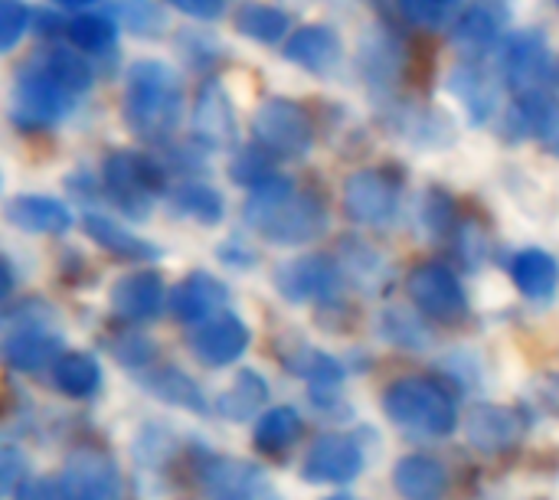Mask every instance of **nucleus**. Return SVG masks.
Here are the masks:
<instances>
[{
    "mask_svg": "<svg viewBox=\"0 0 559 500\" xmlns=\"http://www.w3.org/2000/svg\"><path fill=\"white\" fill-rule=\"evenodd\" d=\"M13 500H62V491H59V485L49 481V478H26V481L16 488Z\"/></svg>",
    "mask_w": 559,
    "mask_h": 500,
    "instance_id": "8fccbe9b",
    "label": "nucleus"
},
{
    "mask_svg": "<svg viewBox=\"0 0 559 500\" xmlns=\"http://www.w3.org/2000/svg\"><path fill=\"white\" fill-rule=\"evenodd\" d=\"M111 308L128 321H151L164 308V278L157 272H131L115 282Z\"/></svg>",
    "mask_w": 559,
    "mask_h": 500,
    "instance_id": "393cba45",
    "label": "nucleus"
},
{
    "mask_svg": "<svg viewBox=\"0 0 559 500\" xmlns=\"http://www.w3.org/2000/svg\"><path fill=\"white\" fill-rule=\"evenodd\" d=\"M508 275H511L514 288L534 305L554 301L559 288V262L547 249H521V252H514L511 262H508Z\"/></svg>",
    "mask_w": 559,
    "mask_h": 500,
    "instance_id": "5701e85b",
    "label": "nucleus"
},
{
    "mask_svg": "<svg viewBox=\"0 0 559 500\" xmlns=\"http://www.w3.org/2000/svg\"><path fill=\"white\" fill-rule=\"evenodd\" d=\"M52 386L69 400H88L102 386V367L92 354H59L52 364Z\"/></svg>",
    "mask_w": 559,
    "mask_h": 500,
    "instance_id": "f704fd0d",
    "label": "nucleus"
},
{
    "mask_svg": "<svg viewBox=\"0 0 559 500\" xmlns=\"http://www.w3.org/2000/svg\"><path fill=\"white\" fill-rule=\"evenodd\" d=\"M337 265L344 272V282H357V285H370L377 278H383V255L367 246L364 239H344L341 242V255Z\"/></svg>",
    "mask_w": 559,
    "mask_h": 500,
    "instance_id": "58836bf2",
    "label": "nucleus"
},
{
    "mask_svg": "<svg viewBox=\"0 0 559 500\" xmlns=\"http://www.w3.org/2000/svg\"><path fill=\"white\" fill-rule=\"evenodd\" d=\"M102 180L124 213L144 216L147 203L164 190V164L138 151H115L102 167Z\"/></svg>",
    "mask_w": 559,
    "mask_h": 500,
    "instance_id": "0eeeda50",
    "label": "nucleus"
},
{
    "mask_svg": "<svg viewBox=\"0 0 559 500\" xmlns=\"http://www.w3.org/2000/svg\"><path fill=\"white\" fill-rule=\"evenodd\" d=\"M26 459L13 445H0V495L16 491L26 478Z\"/></svg>",
    "mask_w": 559,
    "mask_h": 500,
    "instance_id": "de8ad7c7",
    "label": "nucleus"
},
{
    "mask_svg": "<svg viewBox=\"0 0 559 500\" xmlns=\"http://www.w3.org/2000/svg\"><path fill=\"white\" fill-rule=\"evenodd\" d=\"M383 416L426 442H442L459 429V403L445 383L432 377H400L383 390Z\"/></svg>",
    "mask_w": 559,
    "mask_h": 500,
    "instance_id": "f03ea898",
    "label": "nucleus"
},
{
    "mask_svg": "<svg viewBox=\"0 0 559 500\" xmlns=\"http://www.w3.org/2000/svg\"><path fill=\"white\" fill-rule=\"evenodd\" d=\"M33 10L23 0H0V52H10L33 26Z\"/></svg>",
    "mask_w": 559,
    "mask_h": 500,
    "instance_id": "c03bdc74",
    "label": "nucleus"
},
{
    "mask_svg": "<svg viewBox=\"0 0 559 500\" xmlns=\"http://www.w3.org/2000/svg\"><path fill=\"white\" fill-rule=\"evenodd\" d=\"M282 56L311 75H331L344 62V39L328 23H305L288 33V39L282 43Z\"/></svg>",
    "mask_w": 559,
    "mask_h": 500,
    "instance_id": "dca6fc26",
    "label": "nucleus"
},
{
    "mask_svg": "<svg viewBox=\"0 0 559 500\" xmlns=\"http://www.w3.org/2000/svg\"><path fill=\"white\" fill-rule=\"evenodd\" d=\"M400 69H403L400 46L386 33H373V36L364 39V46H360V75H364V82L370 88L390 92L400 82Z\"/></svg>",
    "mask_w": 559,
    "mask_h": 500,
    "instance_id": "2f4dec72",
    "label": "nucleus"
},
{
    "mask_svg": "<svg viewBox=\"0 0 559 500\" xmlns=\"http://www.w3.org/2000/svg\"><path fill=\"white\" fill-rule=\"evenodd\" d=\"M449 92L462 102L472 124H488L501 108V75L488 66V59H462L449 72Z\"/></svg>",
    "mask_w": 559,
    "mask_h": 500,
    "instance_id": "4468645a",
    "label": "nucleus"
},
{
    "mask_svg": "<svg viewBox=\"0 0 559 500\" xmlns=\"http://www.w3.org/2000/svg\"><path fill=\"white\" fill-rule=\"evenodd\" d=\"M321 500H360V498H354V495H328V498H321Z\"/></svg>",
    "mask_w": 559,
    "mask_h": 500,
    "instance_id": "5fc2aeb1",
    "label": "nucleus"
},
{
    "mask_svg": "<svg viewBox=\"0 0 559 500\" xmlns=\"http://www.w3.org/2000/svg\"><path fill=\"white\" fill-rule=\"evenodd\" d=\"M455 252H459V259L468 265V269H478L485 259H488V236H485V229L478 226V223H462L459 219V226H455Z\"/></svg>",
    "mask_w": 559,
    "mask_h": 500,
    "instance_id": "a18cd8bd",
    "label": "nucleus"
},
{
    "mask_svg": "<svg viewBox=\"0 0 559 500\" xmlns=\"http://www.w3.org/2000/svg\"><path fill=\"white\" fill-rule=\"evenodd\" d=\"M62 500H118L121 498V475L111 455L102 449H79L66 459L59 475Z\"/></svg>",
    "mask_w": 559,
    "mask_h": 500,
    "instance_id": "ddd939ff",
    "label": "nucleus"
},
{
    "mask_svg": "<svg viewBox=\"0 0 559 500\" xmlns=\"http://www.w3.org/2000/svg\"><path fill=\"white\" fill-rule=\"evenodd\" d=\"M275 174V157H269L262 147H242V151H236V157H233V164H229V177L236 180V183H242V187H259V183H265L269 177Z\"/></svg>",
    "mask_w": 559,
    "mask_h": 500,
    "instance_id": "37998d69",
    "label": "nucleus"
},
{
    "mask_svg": "<svg viewBox=\"0 0 559 500\" xmlns=\"http://www.w3.org/2000/svg\"><path fill=\"white\" fill-rule=\"evenodd\" d=\"M164 3H170L174 10H180L193 20H206V23H213L226 13V0H164Z\"/></svg>",
    "mask_w": 559,
    "mask_h": 500,
    "instance_id": "09e8293b",
    "label": "nucleus"
},
{
    "mask_svg": "<svg viewBox=\"0 0 559 500\" xmlns=\"http://www.w3.org/2000/svg\"><path fill=\"white\" fill-rule=\"evenodd\" d=\"M301 432H305V419L295 406H272L255 422V445L265 455H282L301 439Z\"/></svg>",
    "mask_w": 559,
    "mask_h": 500,
    "instance_id": "c9c22d12",
    "label": "nucleus"
},
{
    "mask_svg": "<svg viewBox=\"0 0 559 500\" xmlns=\"http://www.w3.org/2000/svg\"><path fill=\"white\" fill-rule=\"evenodd\" d=\"M10 288H13V272H10V265H7V262L0 259V305L7 301Z\"/></svg>",
    "mask_w": 559,
    "mask_h": 500,
    "instance_id": "603ef678",
    "label": "nucleus"
},
{
    "mask_svg": "<svg viewBox=\"0 0 559 500\" xmlns=\"http://www.w3.org/2000/svg\"><path fill=\"white\" fill-rule=\"evenodd\" d=\"M406 295H409V305L432 324L455 328V324H465L472 314V301H468L462 278L442 262H419L416 269H409Z\"/></svg>",
    "mask_w": 559,
    "mask_h": 500,
    "instance_id": "423d86ee",
    "label": "nucleus"
},
{
    "mask_svg": "<svg viewBox=\"0 0 559 500\" xmlns=\"http://www.w3.org/2000/svg\"><path fill=\"white\" fill-rule=\"evenodd\" d=\"M183 115V79L164 59H134L124 79V121L147 141H164Z\"/></svg>",
    "mask_w": 559,
    "mask_h": 500,
    "instance_id": "f257e3e1",
    "label": "nucleus"
},
{
    "mask_svg": "<svg viewBox=\"0 0 559 500\" xmlns=\"http://www.w3.org/2000/svg\"><path fill=\"white\" fill-rule=\"evenodd\" d=\"M393 491L400 500H442L449 491V472L426 452L403 455L393 465Z\"/></svg>",
    "mask_w": 559,
    "mask_h": 500,
    "instance_id": "4be33fe9",
    "label": "nucleus"
},
{
    "mask_svg": "<svg viewBox=\"0 0 559 500\" xmlns=\"http://www.w3.org/2000/svg\"><path fill=\"white\" fill-rule=\"evenodd\" d=\"M3 219L23 233L36 236H59L72 229V210L62 200L43 197V193H20L3 203Z\"/></svg>",
    "mask_w": 559,
    "mask_h": 500,
    "instance_id": "aec40b11",
    "label": "nucleus"
},
{
    "mask_svg": "<svg viewBox=\"0 0 559 500\" xmlns=\"http://www.w3.org/2000/svg\"><path fill=\"white\" fill-rule=\"evenodd\" d=\"M285 370L295 373L298 380L311 383V386H341L344 383L341 360L311 347V344H298L292 354H285Z\"/></svg>",
    "mask_w": 559,
    "mask_h": 500,
    "instance_id": "4c0bfd02",
    "label": "nucleus"
},
{
    "mask_svg": "<svg viewBox=\"0 0 559 500\" xmlns=\"http://www.w3.org/2000/svg\"><path fill=\"white\" fill-rule=\"evenodd\" d=\"M341 203L350 223L383 229L400 213V183L383 170H354L344 180Z\"/></svg>",
    "mask_w": 559,
    "mask_h": 500,
    "instance_id": "9d476101",
    "label": "nucleus"
},
{
    "mask_svg": "<svg viewBox=\"0 0 559 500\" xmlns=\"http://www.w3.org/2000/svg\"><path fill=\"white\" fill-rule=\"evenodd\" d=\"M233 26L239 36L262 43V46H282L292 33V16L288 10L275 7V3H262V0H246L236 7L233 13Z\"/></svg>",
    "mask_w": 559,
    "mask_h": 500,
    "instance_id": "cd10ccee",
    "label": "nucleus"
},
{
    "mask_svg": "<svg viewBox=\"0 0 559 500\" xmlns=\"http://www.w3.org/2000/svg\"><path fill=\"white\" fill-rule=\"evenodd\" d=\"M170 206L174 213L200 223V226H216L223 216H226V200L223 193L206 183V180H180L174 190H170Z\"/></svg>",
    "mask_w": 559,
    "mask_h": 500,
    "instance_id": "473e14b6",
    "label": "nucleus"
},
{
    "mask_svg": "<svg viewBox=\"0 0 559 500\" xmlns=\"http://www.w3.org/2000/svg\"><path fill=\"white\" fill-rule=\"evenodd\" d=\"M59 354H62V341L43 328H20L3 344V360L20 373H39L52 367Z\"/></svg>",
    "mask_w": 559,
    "mask_h": 500,
    "instance_id": "bb28decb",
    "label": "nucleus"
},
{
    "mask_svg": "<svg viewBox=\"0 0 559 500\" xmlns=\"http://www.w3.org/2000/svg\"><path fill=\"white\" fill-rule=\"evenodd\" d=\"M498 75L511 95H527L559 85V62L544 29H514L498 46Z\"/></svg>",
    "mask_w": 559,
    "mask_h": 500,
    "instance_id": "20e7f679",
    "label": "nucleus"
},
{
    "mask_svg": "<svg viewBox=\"0 0 559 500\" xmlns=\"http://www.w3.org/2000/svg\"><path fill=\"white\" fill-rule=\"evenodd\" d=\"M377 328H380V337L383 341H390V344H396L403 350H423V347L432 344L429 321L416 308H400V305L383 308Z\"/></svg>",
    "mask_w": 559,
    "mask_h": 500,
    "instance_id": "e433bc0d",
    "label": "nucleus"
},
{
    "mask_svg": "<svg viewBox=\"0 0 559 500\" xmlns=\"http://www.w3.org/2000/svg\"><path fill=\"white\" fill-rule=\"evenodd\" d=\"M423 226L432 239H445L459 226V203L449 190L429 187L423 197Z\"/></svg>",
    "mask_w": 559,
    "mask_h": 500,
    "instance_id": "a19ab883",
    "label": "nucleus"
},
{
    "mask_svg": "<svg viewBox=\"0 0 559 500\" xmlns=\"http://www.w3.org/2000/svg\"><path fill=\"white\" fill-rule=\"evenodd\" d=\"M52 3H59V7H72V10H85V7H95V3H102V0H52Z\"/></svg>",
    "mask_w": 559,
    "mask_h": 500,
    "instance_id": "864d4df0",
    "label": "nucleus"
},
{
    "mask_svg": "<svg viewBox=\"0 0 559 500\" xmlns=\"http://www.w3.org/2000/svg\"><path fill=\"white\" fill-rule=\"evenodd\" d=\"M508 23H511L508 0H468L459 10L455 23L449 26V36L465 59H488V52H495L508 36Z\"/></svg>",
    "mask_w": 559,
    "mask_h": 500,
    "instance_id": "9b49d317",
    "label": "nucleus"
},
{
    "mask_svg": "<svg viewBox=\"0 0 559 500\" xmlns=\"http://www.w3.org/2000/svg\"><path fill=\"white\" fill-rule=\"evenodd\" d=\"M66 36L82 56H111L118 49V23L105 13L79 10L66 20Z\"/></svg>",
    "mask_w": 559,
    "mask_h": 500,
    "instance_id": "72a5a7b5",
    "label": "nucleus"
},
{
    "mask_svg": "<svg viewBox=\"0 0 559 500\" xmlns=\"http://www.w3.org/2000/svg\"><path fill=\"white\" fill-rule=\"evenodd\" d=\"M393 128L400 131L403 141L416 144L419 151H445L455 141V128L452 118L442 115L439 108H426V105H400L393 111Z\"/></svg>",
    "mask_w": 559,
    "mask_h": 500,
    "instance_id": "b1692460",
    "label": "nucleus"
},
{
    "mask_svg": "<svg viewBox=\"0 0 559 500\" xmlns=\"http://www.w3.org/2000/svg\"><path fill=\"white\" fill-rule=\"evenodd\" d=\"M229 305V288L210 272H190L170 295V311L183 324H206Z\"/></svg>",
    "mask_w": 559,
    "mask_h": 500,
    "instance_id": "6ab92c4d",
    "label": "nucleus"
},
{
    "mask_svg": "<svg viewBox=\"0 0 559 500\" xmlns=\"http://www.w3.org/2000/svg\"><path fill=\"white\" fill-rule=\"evenodd\" d=\"M465 439L481 455H501L511 452L524 439V419L518 409L501 403H481L465 416Z\"/></svg>",
    "mask_w": 559,
    "mask_h": 500,
    "instance_id": "f3484780",
    "label": "nucleus"
},
{
    "mask_svg": "<svg viewBox=\"0 0 559 500\" xmlns=\"http://www.w3.org/2000/svg\"><path fill=\"white\" fill-rule=\"evenodd\" d=\"M252 141L275 160H301L314 147V118L295 98L272 95L252 111Z\"/></svg>",
    "mask_w": 559,
    "mask_h": 500,
    "instance_id": "7ed1b4c3",
    "label": "nucleus"
},
{
    "mask_svg": "<svg viewBox=\"0 0 559 500\" xmlns=\"http://www.w3.org/2000/svg\"><path fill=\"white\" fill-rule=\"evenodd\" d=\"M262 491H265V475L252 462L213 459L203 468V495H206V500H259Z\"/></svg>",
    "mask_w": 559,
    "mask_h": 500,
    "instance_id": "412c9836",
    "label": "nucleus"
},
{
    "mask_svg": "<svg viewBox=\"0 0 559 500\" xmlns=\"http://www.w3.org/2000/svg\"><path fill=\"white\" fill-rule=\"evenodd\" d=\"M534 138H537V144H540L550 157H557L559 160V105L540 121V124H537Z\"/></svg>",
    "mask_w": 559,
    "mask_h": 500,
    "instance_id": "3c124183",
    "label": "nucleus"
},
{
    "mask_svg": "<svg viewBox=\"0 0 559 500\" xmlns=\"http://www.w3.org/2000/svg\"><path fill=\"white\" fill-rule=\"evenodd\" d=\"M36 69L46 72L72 98L85 95L92 88V82H95V69H92L88 56H82L75 46H59V43L46 46L39 52V59H36Z\"/></svg>",
    "mask_w": 559,
    "mask_h": 500,
    "instance_id": "c85d7f7f",
    "label": "nucleus"
},
{
    "mask_svg": "<svg viewBox=\"0 0 559 500\" xmlns=\"http://www.w3.org/2000/svg\"><path fill=\"white\" fill-rule=\"evenodd\" d=\"M193 134L203 147H233L239 138V118L236 105L219 79H206L193 98V115H190Z\"/></svg>",
    "mask_w": 559,
    "mask_h": 500,
    "instance_id": "2eb2a0df",
    "label": "nucleus"
},
{
    "mask_svg": "<svg viewBox=\"0 0 559 500\" xmlns=\"http://www.w3.org/2000/svg\"><path fill=\"white\" fill-rule=\"evenodd\" d=\"M278 295L285 301H295V305H305V301H318V305H334L344 291V272L337 265L334 255H298V259H288L275 269L272 275Z\"/></svg>",
    "mask_w": 559,
    "mask_h": 500,
    "instance_id": "6e6552de",
    "label": "nucleus"
},
{
    "mask_svg": "<svg viewBox=\"0 0 559 500\" xmlns=\"http://www.w3.org/2000/svg\"><path fill=\"white\" fill-rule=\"evenodd\" d=\"M75 98L36 66L20 69L10 85V115L20 128H52L72 111Z\"/></svg>",
    "mask_w": 559,
    "mask_h": 500,
    "instance_id": "1a4fd4ad",
    "label": "nucleus"
},
{
    "mask_svg": "<svg viewBox=\"0 0 559 500\" xmlns=\"http://www.w3.org/2000/svg\"><path fill=\"white\" fill-rule=\"evenodd\" d=\"M265 242L282 249H298L328 233V206L311 190H292L275 206L262 210L259 216L246 219Z\"/></svg>",
    "mask_w": 559,
    "mask_h": 500,
    "instance_id": "39448f33",
    "label": "nucleus"
},
{
    "mask_svg": "<svg viewBox=\"0 0 559 500\" xmlns=\"http://www.w3.org/2000/svg\"><path fill=\"white\" fill-rule=\"evenodd\" d=\"M396 7L419 29H445L455 23L465 0H396Z\"/></svg>",
    "mask_w": 559,
    "mask_h": 500,
    "instance_id": "79ce46f5",
    "label": "nucleus"
},
{
    "mask_svg": "<svg viewBox=\"0 0 559 500\" xmlns=\"http://www.w3.org/2000/svg\"><path fill=\"white\" fill-rule=\"evenodd\" d=\"M0 187H3V170H0Z\"/></svg>",
    "mask_w": 559,
    "mask_h": 500,
    "instance_id": "6e6d98bb",
    "label": "nucleus"
},
{
    "mask_svg": "<svg viewBox=\"0 0 559 500\" xmlns=\"http://www.w3.org/2000/svg\"><path fill=\"white\" fill-rule=\"evenodd\" d=\"M367 468V455L364 445L354 436H341V432H328L321 439H314V445L308 449L305 462H301V478L308 485H354Z\"/></svg>",
    "mask_w": 559,
    "mask_h": 500,
    "instance_id": "f8f14e48",
    "label": "nucleus"
},
{
    "mask_svg": "<svg viewBox=\"0 0 559 500\" xmlns=\"http://www.w3.org/2000/svg\"><path fill=\"white\" fill-rule=\"evenodd\" d=\"M249 341H252V334H249L246 321L223 311V314H216V318H210L206 324L197 328V334L190 337V347H193V357L200 364L219 370V367L236 364L246 354Z\"/></svg>",
    "mask_w": 559,
    "mask_h": 500,
    "instance_id": "a211bd4d",
    "label": "nucleus"
},
{
    "mask_svg": "<svg viewBox=\"0 0 559 500\" xmlns=\"http://www.w3.org/2000/svg\"><path fill=\"white\" fill-rule=\"evenodd\" d=\"M269 403V383L255 370H239L229 390L216 400V413L226 422H249Z\"/></svg>",
    "mask_w": 559,
    "mask_h": 500,
    "instance_id": "7c9ffc66",
    "label": "nucleus"
},
{
    "mask_svg": "<svg viewBox=\"0 0 559 500\" xmlns=\"http://www.w3.org/2000/svg\"><path fill=\"white\" fill-rule=\"evenodd\" d=\"M111 354H115V360L121 364V367H144V364H151L154 360V354H157V347L144 337V334H121L115 344H111Z\"/></svg>",
    "mask_w": 559,
    "mask_h": 500,
    "instance_id": "49530a36",
    "label": "nucleus"
},
{
    "mask_svg": "<svg viewBox=\"0 0 559 500\" xmlns=\"http://www.w3.org/2000/svg\"><path fill=\"white\" fill-rule=\"evenodd\" d=\"M82 233L98 246L105 249L108 255L115 259H134V262H147V259H157V246L141 239L134 229L121 226L118 219L105 216V213H85L82 216Z\"/></svg>",
    "mask_w": 559,
    "mask_h": 500,
    "instance_id": "a878e982",
    "label": "nucleus"
},
{
    "mask_svg": "<svg viewBox=\"0 0 559 500\" xmlns=\"http://www.w3.org/2000/svg\"><path fill=\"white\" fill-rule=\"evenodd\" d=\"M144 390L151 396H157L160 403H167V406H177V409H187V413H197V416H206L210 413V403H206L203 390L193 383V377H187L177 367H157V370H151L144 377Z\"/></svg>",
    "mask_w": 559,
    "mask_h": 500,
    "instance_id": "c756f323",
    "label": "nucleus"
},
{
    "mask_svg": "<svg viewBox=\"0 0 559 500\" xmlns=\"http://www.w3.org/2000/svg\"><path fill=\"white\" fill-rule=\"evenodd\" d=\"M115 16L124 23V29H131V36L154 39L167 29V13L157 0H118Z\"/></svg>",
    "mask_w": 559,
    "mask_h": 500,
    "instance_id": "ea45409f",
    "label": "nucleus"
},
{
    "mask_svg": "<svg viewBox=\"0 0 559 500\" xmlns=\"http://www.w3.org/2000/svg\"><path fill=\"white\" fill-rule=\"evenodd\" d=\"M557 7H559V0H557Z\"/></svg>",
    "mask_w": 559,
    "mask_h": 500,
    "instance_id": "4d7b16f0",
    "label": "nucleus"
}]
</instances>
